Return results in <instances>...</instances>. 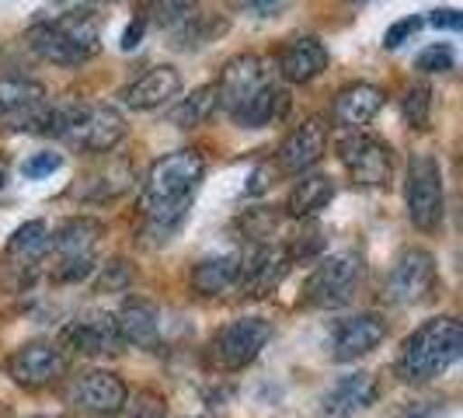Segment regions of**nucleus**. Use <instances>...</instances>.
Listing matches in <instances>:
<instances>
[{"label":"nucleus","instance_id":"nucleus-40","mask_svg":"<svg viewBox=\"0 0 463 418\" xmlns=\"http://www.w3.org/2000/svg\"><path fill=\"white\" fill-rule=\"evenodd\" d=\"M32 418H67V415H32Z\"/></svg>","mask_w":463,"mask_h":418},{"label":"nucleus","instance_id":"nucleus-23","mask_svg":"<svg viewBox=\"0 0 463 418\" xmlns=\"http://www.w3.org/2000/svg\"><path fill=\"white\" fill-rule=\"evenodd\" d=\"M335 178L331 175H321V171H307L303 178H297V185L289 188V199H286V213L293 220H310L317 213H325L335 199Z\"/></svg>","mask_w":463,"mask_h":418},{"label":"nucleus","instance_id":"nucleus-27","mask_svg":"<svg viewBox=\"0 0 463 418\" xmlns=\"http://www.w3.org/2000/svg\"><path fill=\"white\" fill-rule=\"evenodd\" d=\"M49 248H52V237H49V227L43 220H28L7 237V255L14 258L18 265H24V269L39 265L49 255Z\"/></svg>","mask_w":463,"mask_h":418},{"label":"nucleus","instance_id":"nucleus-39","mask_svg":"<svg viewBox=\"0 0 463 418\" xmlns=\"http://www.w3.org/2000/svg\"><path fill=\"white\" fill-rule=\"evenodd\" d=\"M282 4H286V0H244V7L255 11V14H276Z\"/></svg>","mask_w":463,"mask_h":418},{"label":"nucleus","instance_id":"nucleus-37","mask_svg":"<svg viewBox=\"0 0 463 418\" xmlns=\"http://www.w3.org/2000/svg\"><path fill=\"white\" fill-rule=\"evenodd\" d=\"M425 22L432 24V28H449V32H460L463 14H460V11H453V7H442V11H432Z\"/></svg>","mask_w":463,"mask_h":418},{"label":"nucleus","instance_id":"nucleus-2","mask_svg":"<svg viewBox=\"0 0 463 418\" xmlns=\"http://www.w3.org/2000/svg\"><path fill=\"white\" fill-rule=\"evenodd\" d=\"M463 356V325L453 314L429 318L401 342L394 359V373L401 384H429L439 380Z\"/></svg>","mask_w":463,"mask_h":418},{"label":"nucleus","instance_id":"nucleus-14","mask_svg":"<svg viewBox=\"0 0 463 418\" xmlns=\"http://www.w3.org/2000/svg\"><path fill=\"white\" fill-rule=\"evenodd\" d=\"M327 150V119L307 116L300 126H293L276 150V167L282 175H307Z\"/></svg>","mask_w":463,"mask_h":418},{"label":"nucleus","instance_id":"nucleus-6","mask_svg":"<svg viewBox=\"0 0 463 418\" xmlns=\"http://www.w3.org/2000/svg\"><path fill=\"white\" fill-rule=\"evenodd\" d=\"M272 84H279L272 60H265L258 52H241V56L227 60L223 70H220V77H216V101H220V109L227 116L237 119Z\"/></svg>","mask_w":463,"mask_h":418},{"label":"nucleus","instance_id":"nucleus-26","mask_svg":"<svg viewBox=\"0 0 463 418\" xmlns=\"http://www.w3.org/2000/svg\"><path fill=\"white\" fill-rule=\"evenodd\" d=\"M220 112V101H216V84H203L195 91H188L185 98H178V105L171 109V126L178 129H199L206 126L209 119Z\"/></svg>","mask_w":463,"mask_h":418},{"label":"nucleus","instance_id":"nucleus-4","mask_svg":"<svg viewBox=\"0 0 463 418\" xmlns=\"http://www.w3.org/2000/svg\"><path fill=\"white\" fill-rule=\"evenodd\" d=\"M52 237V255H56V279L60 282H84L98 269V244L105 237V223L98 216H67Z\"/></svg>","mask_w":463,"mask_h":418},{"label":"nucleus","instance_id":"nucleus-30","mask_svg":"<svg viewBox=\"0 0 463 418\" xmlns=\"http://www.w3.org/2000/svg\"><path fill=\"white\" fill-rule=\"evenodd\" d=\"M94 272H98V279H94V290H98V293H129L133 282H137L133 261L122 255H116L109 265H98Z\"/></svg>","mask_w":463,"mask_h":418},{"label":"nucleus","instance_id":"nucleus-36","mask_svg":"<svg viewBox=\"0 0 463 418\" xmlns=\"http://www.w3.org/2000/svg\"><path fill=\"white\" fill-rule=\"evenodd\" d=\"M418 24H421V18H404V22H397L387 28V35H383V46L387 49H397L404 39H411L418 32Z\"/></svg>","mask_w":463,"mask_h":418},{"label":"nucleus","instance_id":"nucleus-19","mask_svg":"<svg viewBox=\"0 0 463 418\" xmlns=\"http://www.w3.org/2000/svg\"><path fill=\"white\" fill-rule=\"evenodd\" d=\"M383 101H387L383 88H376L370 81H352V84H345L342 91L335 94L331 116L345 129H363V126H370L373 119L380 116Z\"/></svg>","mask_w":463,"mask_h":418},{"label":"nucleus","instance_id":"nucleus-5","mask_svg":"<svg viewBox=\"0 0 463 418\" xmlns=\"http://www.w3.org/2000/svg\"><path fill=\"white\" fill-rule=\"evenodd\" d=\"M272 338V325L265 318H233L220 325L206 342V359L216 373H241L248 370L261 356V348Z\"/></svg>","mask_w":463,"mask_h":418},{"label":"nucleus","instance_id":"nucleus-20","mask_svg":"<svg viewBox=\"0 0 463 418\" xmlns=\"http://www.w3.org/2000/svg\"><path fill=\"white\" fill-rule=\"evenodd\" d=\"M380 401V384L373 373H348V376H338L331 384V391L325 394V412L331 418H352L359 412H366Z\"/></svg>","mask_w":463,"mask_h":418},{"label":"nucleus","instance_id":"nucleus-35","mask_svg":"<svg viewBox=\"0 0 463 418\" xmlns=\"http://www.w3.org/2000/svg\"><path fill=\"white\" fill-rule=\"evenodd\" d=\"M60 167H63V157H60V154H52V150H46V154H35L32 161H24L22 175L24 178H46V175L60 171Z\"/></svg>","mask_w":463,"mask_h":418},{"label":"nucleus","instance_id":"nucleus-28","mask_svg":"<svg viewBox=\"0 0 463 418\" xmlns=\"http://www.w3.org/2000/svg\"><path fill=\"white\" fill-rule=\"evenodd\" d=\"M43 98H49V94L39 81L14 77V73H4V77H0V119L14 116V112H22V109L43 101Z\"/></svg>","mask_w":463,"mask_h":418},{"label":"nucleus","instance_id":"nucleus-21","mask_svg":"<svg viewBox=\"0 0 463 418\" xmlns=\"http://www.w3.org/2000/svg\"><path fill=\"white\" fill-rule=\"evenodd\" d=\"M116 328L122 346H137V348H154L161 342V310L143 297H126V303L118 307Z\"/></svg>","mask_w":463,"mask_h":418},{"label":"nucleus","instance_id":"nucleus-12","mask_svg":"<svg viewBox=\"0 0 463 418\" xmlns=\"http://www.w3.org/2000/svg\"><path fill=\"white\" fill-rule=\"evenodd\" d=\"M126 397H129L126 380L112 370H101V366L77 373L70 384V404L94 418H116L126 404Z\"/></svg>","mask_w":463,"mask_h":418},{"label":"nucleus","instance_id":"nucleus-11","mask_svg":"<svg viewBox=\"0 0 463 418\" xmlns=\"http://www.w3.org/2000/svg\"><path fill=\"white\" fill-rule=\"evenodd\" d=\"M338 157L345 164L348 178L359 188H387L394 182L397 161L387 139L348 129V137L338 143Z\"/></svg>","mask_w":463,"mask_h":418},{"label":"nucleus","instance_id":"nucleus-7","mask_svg":"<svg viewBox=\"0 0 463 418\" xmlns=\"http://www.w3.org/2000/svg\"><path fill=\"white\" fill-rule=\"evenodd\" d=\"M363 279H366V261L359 252H335L314 265V272L303 282V293H307V303L331 310V307L352 303Z\"/></svg>","mask_w":463,"mask_h":418},{"label":"nucleus","instance_id":"nucleus-1","mask_svg":"<svg viewBox=\"0 0 463 418\" xmlns=\"http://www.w3.org/2000/svg\"><path fill=\"white\" fill-rule=\"evenodd\" d=\"M206 178V157L195 147L171 150L150 164L139 185V209H143V237L164 244L171 233L185 223L188 203L195 188Z\"/></svg>","mask_w":463,"mask_h":418},{"label":"nucleus","instance_id":"nucleus-13","mask_svg":"<svg viewBox=\"0 0 463 418\" xmlns=\"http://www.w3.org/2000/svg\"><path fill=\"white\" fill-rule=\"evenodd\" d=\"M67 352L56 342H28L7 359V376L24 391H43V387H52L67 373Z\"/></svg>","mask_w":463,"mask_h":418},{"label":"nucleus","instance_id":"nucleus-3","mask_svg":"<svg viewBox=\"0 0 463 418\" xmlns=\"http://www.w3.org/2000/svg\"><path fill=\"white\" fill-rule=\"evenodd\" d=\"M28 49L56 67H84L101 52V24L91 11H67L52 22H39L24 35Z\"/></svg>","mask_w":463,"mask_h":418},{"label":"nucleus","instance_id":"nucleus-22","mask_svg":"<svg viewBox=\"0 0 463 418\" xmlns=\"http://www.w3.org/2000/svg\"><path fill=\"white\" fill-rule=\"evenodd\" d=\"M129 188H133V164L109 161V164H101L98 171H88L70 192H73L80 203H88V206H101V203L122 199Z\"/></svg>","mask_w":463,"mask_h":418},{"label":"nucleus","instance_id":"nucleus-10","mask_svg":"<svg viewBox=\"0 0 463 418\" xmlns=\"http://www.w3.org/2000/svg\"><path fill=\"white\" fill-rule=\"evenodd\" d=\"M129 126L118 109L112 105H88V101H77L73 116L63 126L60 139L73 147L77 154H112L118 143L126 139Z\"/></svg>","mask_w":463,"mask_h":418},{"label":"nucleus","instance_id":"nucleus-41","mask_svg":"<svg viewBox=\"0 0 463 418\" xmlns=\"http://www.w3.org/2000/svg\"><path fill=\"white\" fill-rule=\"evenodd\" d=\"M0 188H4V175H0Z\"/></svg>","mask_w":463,"mask_h":418},{"label":"nucleus","instance_id":"nucleus-29","mask_svg":"<svg viewBox=\"0 0 463 418\" xmlns=\"http://www.w3.org/2000/svg\"><path fill=\"white\" fill-rule=\"evenodd\" d=\"M401 116L411 129H429L432 122V88L425 81H411L401 94Z\"/></svg>","mask_w":463,"mask_h":418},{"label":"nucleus","instance_id":"nucleus-33","mask_svg":"<svg viewBox=\"0 0 463 418\" xmlns=\"http://www.w3.org/2000/svg\"><path fill=\"white\" fill-rule=\"evenodd\" d=\"M453 67H457V52H453L449 46H442V43L421 49V52L415 56L418 73H449Z\"/></svg>","mask_w":463,"mask_h":418},{"label":"nucleus","instance_id":"nucleus-32","mask_svg":"<svg viewBox=\"0 0 463 418\" xmlns=\"http://www.w3.org/2000/svg\"><path fill=\"white\" fill-rule=\"evenodd\" d=\"M241 233L251 241V244H272V233L279 227V216L272 209H251V213H244L241 220Z\"/></svg>","mask_w":463,"mask_h":418},{"label":"nucleus","instance_id":"nucleus-34","mask_svg":"<svg viewBox=\"0 0 463 418\" xmlns=\"http://www.w3.org/2000/svg\"><path fill=\"white\" fill-rule=\"evenodd\" d=\"M199 4L203 0H154L150 18H154V24H161V28H171V24H178L182 18H188Z\"/></svg>","mask_w":463,"mask_h":418},{"label":"nucleus","instance_id":"nucleus-31","mask_svg":"<svg viewBox=\"0 0 463 418\" xmlns=\"http://www.w3.org/2000/svg\"><path fill=\"white\" fill-rule=\"evenodd\" d=\"M122 418H167V397L154 387H139L133 394L126 397L122 404Z\"/></svg>","mask_w":463,"mask_h":418},{"label":"nucleus","instance_id":"nucleus-8","mask_svg":"<svg viewBox=\"0 0 463 418\" xmlns=\"http://www.w3.org/2000/svg\"><path fill=\"white\" fill-rule=\"evenodd\" d=\"M404 206H408V220L415 223V231L436 233L442 227V213H446L442 167L432 154H415V157L408 161V175H404Z\"/></svg>","mask_w":463,"mask_h":418},{"label":"nucleus","instance_id":"nucleus-17","mask_svg":"<svg viewBox=\"0 0 463 418\" xmlns=\"http://www.w3.org/2000/svg\"><path fill=\"white\" fill-rule=\"evenodd\" d=\"M182 94V73L171 67V63H157V67H146L137 81H129L122 91H118V101L129 109V112H154L167 105L171 98Z\"/></svg>","mask_w":463,"mask_h":418},{"label":"nucleus","instance_id":"nucleus-9","mask_svg":"<svg viewBox=\"0 0 463 418\" xmlns=\"http://www.w3.org/2000/svg\"><path fill=\"white\" fill-rule=\"evenodd\" d=\"M439 286V265L436 255L425 248H404L391 261L387 279H383V300L394 307H418L429 303Z\"/></svg>","mask_w":463,"mask_h":418},{"label":"nucleus","instance_id":"nucleus-16","mask_svg":"<svg viewBox=\"0 0 463 418\" xmlns=\"http://www.w3.org/2000/svg\"><path fill=\"white\" fill-rule=\"evenodd\" d=\"M383 338H387V321L380 314H352L331 328V356L338 363H352L383 346Z\"/></svg>","mask_w":463,"mask_h":418},{"label":"nucleus","instance_id":"nucleus-38","mask_svg":"<svg viewBox=\"0 0 463 418\" xmlns=\"http://www.w3.org/2000/svg\"><path fill=\"white\" fill-rule=\"evenodd\" d=\"M143 32H146V18H137V22L122 32V49H126V52H129V49H137L139 39H143Z\"/></svg>","mask_w":463,"mask_h":418},{"label":"nucleus","instance_id":"nucleus-15","mask_svg":"<svg viewBox=\"0 0 463 418\" xmlns=\"http://www.w3.org/2000/svg\"><path fill=\"white\" fill-rule=\"evenodd\" d=\"M60 348H63V352H73V356H112V352L122 348L116 318H112V314H101V310L73 318V321L60 331Z\"/></svg>","mask_w":463,"mask_h":418},{"label":"nucleus","instance_id":"nucleus-25","mask_svg":"<svg viewBox=\"0 0 463 418\" xmlns=\"http://www.w3.org/2000/svg\"><path fill=\"white\" fill-rule=\"evenodd\" d=\"M231 22L223 14H188L178 24H171V46L175 49H203L206 43H216Z\"/></svg>","mask_w":463,"mask_h":418},{"label":"nucleus","instance_id":"nucleus-24","mask_svg":"<svg viewBox=\"0 0 463 418\" xmlns=\"http://www.w3.org/2000/svg\"><path fill=\"white\" fill-rule=\"evenodd\" d=\"M192 290L199 297H223L241 282V255H213L192 265Z\"/></svg>","mask_w":463,"mask_h":418},{"label":"nucleus","instance_id":"nucleus-18","mask_svg":"<svg viewBox=\"0 0 463 418\" xmlns=\"http://www.w3.org/2000/svg\"><path fill=\"white\" fill-rule=\"evenodd\" d=\"M272 67L286 84H310L327 70V46L317 35H297L279 46Z\"/></svg>","mask_w":463,"mask_h":418}]
</instances>
